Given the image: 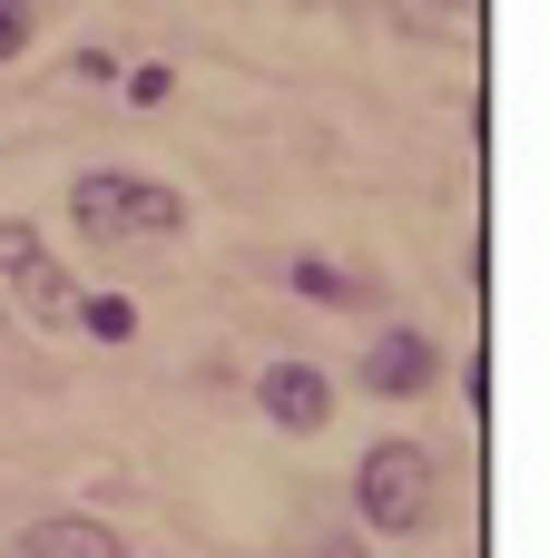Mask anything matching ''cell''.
Segmentation results:
<instances>
[{
    "instance_id": "6",
    "label": "cell",
    "mask_w": 549,
    "mask_h": 558,
    "mask_svg": "<svg viewBox=\"0 0 549 558\" xmlns=\"http://www.w3.org/2000/svg\"><path fill=\"white\" fill-rule=\"evenodd\" d=\"M0 558H128V539H118L108 520H88V510H49V520L10 530Z\"/></svg>"
},
{
    "instance_id": "1",
    "label": "cell",
    "mask_w": 549,
    "mask_h": 558,
    "mask_svg": "<svg viewBox=\"0 0 549 558\" xmlns=\"http://www.w3.org/2000/svg\"><path fill=\"white\" fill-rule=\"evenodd\" d=\"M69 226H79L88 245H128V235L167 245V235H187V196H177L167 177L88 167V177H69Z\"/></svg>"
},
{
    "instance_id": "8",
    "label": "cell",
    "mask_w": 549,
    "mask_h": 558,
    "mask_svg": "<svg viewBox=\"0 0 549 558\" xmlns=\"http://www.w3.org/2000/svg\"><path fill=\"white\" fill-rule=\"evenodd\" d=\"M79 333H98V343H138V304L128 294H79V314H69Z\"/></svg>"
},
{
    "instance_id": "7",
    "label": "cell",
    "mask_w": 549,
    "mask_h": 558,
    "mask_svg": "<svg viewBox=\"0 0 549 558\" xmlns=\"http://www.w3.org/2000/svg\"><path fill=\"white\" fill-rule=\"evenodd\" d=\"M285 284H295L305 304H324V314H363V304H373V284H363V275H344V265H324V255H295V265H285Z\"/></svg>"
},
{
    "instance_id": "2",
    "label": "cell",
    "mask_w": 549,
    "mask_h": 558,
    "mask_svg": "<svg viewBox=\"0 0 549 558\" xmlns=\"http://www.w3.org/2000/svg\"><path fill=\"white\" fill-rule=\"evenodd\" d=\"M354 510H363L373 539H422L442 520V461H432V441H373L354 461Z\"/></svg>"
},
{
    "instance_id": "4",
    "label": "cell",
    "mask_w": 549,
    "mask_h": 558,
    "mask_svg": "<svg viewBox=\"0 0 549 558\" xmlns=\"http://www.w3.org/2000/svg\"><path fill=\"white\" fill-rule=\"evenodd\" d=\"M255 412H265L275 432H295V441H305V432H324V422H334V373H324V363H305V353H285V363H265V373H255Z\"/></svg>"
},
{
    "instance_id": "5",
    "label": "cell",
    "mask_w": 549,
    "mask_h": 558,
    "mask_svg": "<svg viewBox=\"0 0 549 558\" xmlns=\"http://www.w3.org/2000/svg\"><path fill=\"white\" fill-rule=\"evenodd\" d=\"M363 392H383V402H413V392H432V373H442V353H432V333H413V324H383L373 343H363Z\"/></svg>"
},
{
    "instance_id": "12",
    "label": "cell",
    "mask_w": 549,
    "mask_h": 558,
    "mask_svg": "<svg viewBox=\"0 0 549 558\" xmlns=\"http://www.w3.org/2000/svg\"><path fill=\"white\" fill-rule=\"evenodd\" d=\"M0 324H10V304H0Z\"/></svg>"
},
{
    "instance_id": "9",
    "label": "cell",
    "mask_w": 549,
    "mask_h": 558,
    "mask_svg": "<svg viewBox=\"0 0 549 558\" xmlns=\"http://www.w3.org/2000/svg\"><path fill=\"white\" fill-rule=\"evenodd\" d=\"M29 29H39V10H29V0H0V69L29 49Z\"/></svg>"
},
{
    "instance_id": "3",
    "label": "cell",
    "mask_w": 549,
    "mask_h": 558,
    "mask_svg": "<svg viewBox=\"0 0 549 558\" xmlns=\"http://www.w3.org/2000/svg\"><path fill=\"white\" fill-rule=\"evenodd\" d=\"M0 275H10V294L29 304V324H49V333H59V324L79 314V284L49 265V245H39V226H29V216H0Z\"/></svg>"
},
{
    "instance_id": "11",
    "label": "cell",
    "mask_w": 549,
    "mask_h": 558,
    "mask_svg": "<svg viewBox=\"0 0 549 558\" xmlns=\"http://www.w3.org/2000/svg\"><path fill=\"white\" fill-rule=\"evenodd\" d=\"M305 558H373V549H363L354 530H334V539H314V549H305Z\"/></svg>"
},
{
    "instance_id": "10",
    "label": "cell",
    "mask_w": 549,
    "mask_h": 558,
    "mask_svg": "<svg viewBox=\"0 0 549 558\" xmlns=\"http://www.w3.org/2000/svg\"><path fill=\"white\" fill-rule=\"evenodd\" d=\"M167 88H177V69H167V59H147V69H128V98H138V108H157Z\"/></svg>"
}]
</instances>
